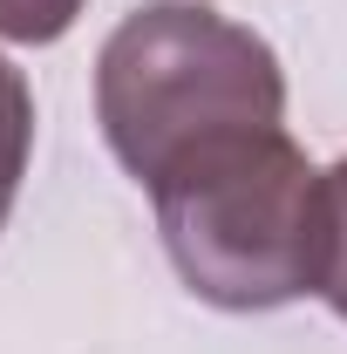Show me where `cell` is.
Listing matches in <instances>:
<instances>
[{"instance_id":"5","label":"cell","mask_w":347,"mask_h":354,"mask_svg":"<svg viewBox=\"0 0 347 354\" xmlns=\"http://www.w3.org/2000/svg\"><path fill=\"white\" fill-rule=\"evenodd\" d=\"M88 0H0V41H21V48H48L62 41L75 21H82Z\"/></svg>"},{"instance_id":"2","label":"cell","mask_w":347,"mask_h":354,"mask_svg":"<svg viewBox=\"0 0 347 354\" xmlns=\"http://www.w3.org/2000/svg\"><path fill=\"white\" fill-rule=\"evenodd\" d=\"M177 279L225 313H272L320 286V171L279 130H238L150 184Z\"/></svg>"},{"instance_id":"4","label":"cell","mask_w":347,"mask_h":354,"mask_svg":"<svg viewBox=\"0 0 347 354\" xmlns=\"http://www.w3.org/2000/svg\"><path fill=\"white\" fill-rule=\"evenodd\" d=\"M313 293L347 320V157L320 171V286Z\"/></svg>"},{"instance_id":"3","label":"cell","mask_w":347,"mask_h":354,"mask_svg":"<svg viewBox=\"0 0 347 354\" xmlns=\"http://www.w3.org/2000/svg\"><path fill=\"white\" fill-rule=\"evenodd\" d=\"M28 150H35V88H28V75L0 55V225H7L14 198H21Z\"/></svg>"},{"instance_id":"1","label":"cell","mask_w":347,"mask_h":354,"mask_svg":"<svg viewBox=\"0 0 347 354\" xmlns=\"http://www.w3.org/2000/svg\"><path fill=\"white\" fill-rule=\"evenodd\" d=\"M95 123L116 164L157 177L238 130L286 123V68L265 35L205 0H143L95 55Z\"/></svg>"}]
</instances>
